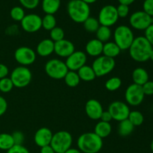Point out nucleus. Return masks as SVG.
Masks as SVG:
<instances>
[{
  "mask_svg": "<svg viewBox=\"0 0 153 153\" xmlns=\"http://www.w3.org/2000/svg\"><path fill=\"white\" fill-rule=\"evenodd\" d=\"M153 47L144 36H139L134 38L128 49L129 55L134 61L139 63L146 62L149 60V56Z\"/></svg>",
  "mask_w": 153,
  "mask_h": 153,
  "instance_id": "f257e3e1",
  "label": "nucleus"
},
{
  "mask_svg": "<svg viewBox=\"0 0 153 153\" xmlns=\"http://www.w3.org/2000/svg\"><path fill=\"white\" fill-rule=\"evenodd\" d=\"M78 149L83 153H98L103 146V140L94 132L81 134L77 140Z\"/></svg>",
  "mask_w": 153,
  "mask_h": 153,
  "instance_id": "f03ea898",
  "label": "nucleus"
},
{
  "mask_svg": "<svg viewBox=\"0 0 153 153\" xmlns=\"http://www.w3.org/2000/svg\"><path fill=\"white\" fill-rule=\"evenodd\" d=\"M67 13L73 22L83 23L90 16L91 8L82 0H70L67 4Z\"/></svg>",
  "mask_w": 153,
  "mask_h": 153,
  "instance_id": "7ed1b4c3",
  "label": "nucleus"
},
{
  "mask_svg": "<svg viewBox=\"0 0 153 153\" xmlns=\"http://www.w3.org/2000/svg\"><path fill=\"white\" fill-rule=\"evenodd\" d=\"M114 40L121 51L127 50L134 40V33L130 27L124 25H119L114 31Z\"/></svg>",
  "mask_w": 153,
  "mask_h": 153,
  "instance_id": "20e7f679",
  "label": "nucleus"
},
{
  "mask_svg": "<svg viewBox=\"0 0 153 153\" xmlns=\"http://www.w3.org/2000/svg\"><path fill=\"white\" fill-rule=\"evenodd\" d=\"M73 144V137L67 131H59L53 134L50 146L55 153H64Z\"/></svg>",
  "mask_w": 153,
  "mask_h": 153,
  "instance_id": "39448f33",
  "label": "nucleus"
},
{
  "mask_svg": "<svg viewBox=\"0 0 153 153\" xmlns=\"http://www.w3.org/2000/svg\"><path fill=\"white\" fill-rule=\"evenodd\" d=\"M68 71L65 62L57 58L49 60L45 64V72L51 79L56 80L63 79Z\"/></svg>",
  "mask_w": 153,
  "mask_h": 153,
  "instance_id": "423d86ee",
  "label": "nucleus"
},
{
  "mask_svg": "<svg viewBox=\"0 0 153 153\" xmlns=\"http://www.w3.org/2000/svg\"><path fill=\"white\" fill-rule=\"evenodd\" d=\"M116 62L114 58H111L105 55L97 57L93 62L92 68L97 77H102L113 71Z\"/></svg>",
  "mask_w": 153,
  "mask_h": 153,
  "instance_id": "0eeeda50",
  "label": "nucleus"
},
{
  "mask_svg": "<svg viewBox=\"0 0 153 153\" xmlns=\"http://www.w3.org/2000/svg\"><path fill=\"white\" fill-rule=\"evenodd\" d=\"M10 79L13 82V86L17 88H22L31 83L32 73L27 67L19 66L13 69L10 73Z\"/></svg>",
  "mask_w": 153,
  "mask_h": 153,
  "instance_id": "6e6552de",
  "label": "nucleus"
},
{
  "mask_svg": "<svg viewBox=\"0 0 153 153\" xmlns=\"http://www.w3.org/2000/svg\"><path fill=\"white\" fill-rule=\"evenodd\" d=\"M119 19L117 7L112 4H107L103 6L100 10L98 16V21L100 25L107 26L110 28L117 23Z\"/></svg>",
  "mask_w": 153,
  "mask_h": 153,
  "instance_id": "1a4fd4ad",
  "label": "nucleus"
},
{
  "mask_svg": "<svg viewBox=\"0 0 153 153\" xmlns=\"http://www.w3.org/2000/svg\"><path fill=\"white\" fill-rule=\"evenodd\" d=\"M129 23L131 28L134 29L145 31L153 23V19L143 10H137L130 16Z\"/></svg>",
  "mask_w": 153,
  "mask_h": 153,
  "instance_id": "9d476101",
  "label": "nucleus"
},
{
  "mask_svg": "<svg viewBox=\"0 0 153 153\" xmlns=\"http://www.w3.org/2000/svg\"><path fill=\"white\" fill-rule=\"evenodd\" d=\"M145 95L142 87L131 84L126 88L125 92V99L128 105L131 106H137L143 102Z\"/></svg>",
  "mask_w": 153,
  "mask_h": 153,
  "instance_id": "9b49d317",
  "label": "nucleus"
},
{
  "mask_svg": "<svg viewBox=\"0 0 153 153\" xmlns=\"http://www.w3.org/2000/svg\"><path fill=\"white\" fill-rule=\"evenodd\" d=\"M108 111L111 115L112 120L118 122L128 119V114L131 111L128 105L122 101H114L111 102Z\"/></svg>",
  "mask_w": 153,
  "mask_h": 153,
  "instance_id": "f8f14e48",
  "label": "nucleus"
},
{
  "mask_svg": "<svg viewBox=\"0 0 153 153\" xmlns=\"http://www.w3.org/2000/svg\"><path fill=\"white\" fill-rule=\"evenodd\" d=\"M37 54L31 48L28 46H21L16 49L14 52V58L21 66L27 67L35 61Z\"/></svg>",
  "mask_w": 153,
  "mask_h": 153,
  "instance_id": "ddd939ff",
  "label": "nucleus"
},
{
  "mask_svg": "<svg viewBox=\"0 0 153 153\" xmlns=\"http://www.w3.org/2000/svg\"><path fill=\"white\" fill-rule=\"evenodd\" d=\"M20 22L22 29L28 33L37 32L42 28V18L35 13L25 15Z\"/></svg>",
  "mask_w": 153,
  "mask_h": 153,
  "instance_id": "4468645a",
  "label": "nucleus"
},
{
  "mask_svg": "<svg viewBox=\"0 0 153 153\" xmlns=\"http://www.w3.org/2000/svg\"><path fill=\"white\" fill-rule=\"evenodd\" d=\"M87 62V55L82 51H75L67 58L65 64L70 71H78L81 67L85 66Z\"/></svg>",
  "mask_w": 153,
  "mask_h": 153,
  "instance_id": "2eb2a0df",
  "label": "nucleus"
},
{
  "mask_svg": "<svg viewBox=\"0 0 153 153\" xmlns=\"http://www.w3.org/2000/svg\"><path fill=\"white\" fill-rule=\"evenodd\" d=\"M75 46L71 41L66 39L55 42L54 52L61 58H68L75 52Z\"/></svg>",
  "mask_w": 153,
  "mask_h": 153,
  "instance_id": "dca6fc26",
  "label": "nucleus"
},
{
  "mask_svg": "<svg viewBox=\"0 0 153 153\" xmlns=\"http://www.w3.org/2000/svg\"><path fill=\"white\" fill-rule=\"evenodd\" d=\"M103 112V108L101 103L97 100H89L85 104V113L90 119L98 120L100 119Z\"/></svg>",
  "mask_w": 153,
  "mask_h": 153,
  "instance_id": "f3484780",
  "label": "nucleus"
},
{
  "mask_svg": "<svg viewBox=\"0 0 153 153\" xmlns=\"http://www.w3.org/2000/svg\"><path fill=\"white\" fill-rule=\"evenodd\" d=\"M52 136H53L52 131L49 128L46 127H42L39 128L34 134V143L40 148L50 145Z\"/></svg>",
  "mask_w": 153,
  "mask_h": 153,
  "instance_id": "a211bd4d",
  "label": "nucleus"
},
{
  "mask_svg": "<svg viewBox=\"0 0 153 153\" xmlns=\"http://www.w3.org/2000/svg\"><path fill=\"white\" fill-rule=\"evenodd\" d=\"M103 45L104 43L97 40V38L89 40L85 46L86 55L91 57H97V58L100 56L102 54Z\"/></svg>",
  "mask_w": 153,
  "mask_h": 153,
  "instance_id": "6ab92c4d",
  "label": "nucleus"
},
{
  "mask_svg": "<svg viewBox=\"0 0 153 153\" xmlns=\"http://www.w3.org/2000/svg\"><path fill=\"white\" fill-rule=\"evenodd\" d=\"M55 43L51 39H44L37 44L36 54L41 57H48L54 52Z\"/></svg>",
  "mask_w": 153,
  "mask_h": 153,
  "instance_id": "aec40b11",
  "label": "nucleus"
},
{
  "mask_svg": "<svg viewBox=\"0 0 153 153\" xmlns=\"http://www.w3.org/2000/svg\"><path fill=\"white\" fill-rule=\"evenodd\" d=\"M132 80L134 84L142 86L149 81V74L144 68L137 67L132 72Z\"/></svg>",
  "mask_w": 153,
  "mask_h": 153,
  "instance_id": "412c9836",
  "label": "nucleus"
},
{
  "mask_svg": "<svg viewBox=\"0 0 153 153\" xmlns=\"http://www.w3.org/2000/svg\"><path fill=\"white\" fill-rule=\"evenodd\" d=\"M111 131L112 127L111 125L110 124V123L100 121V122L97 123V125L95 126L94 132L95 133L97 136H99V137H101L102 139H103L108 137V136L110 135L111 133Z\"/></svg>",
  "mask_w": 153,
  "mask_h": 153,
  "instance_id": "4be33fe9",
  "label": "nucleus"
},
{
  "mask_svg": "<svg viewBox=\"0 0 153 153\" xmlns=\"http://www.w3.org/2000/svg\"><path fill=\"white\" fill-rule=\"evenodd\" d=\"M41 7L46 14L54 15L61 7V0H43Z\"/></svg>",
  "mask_w": 153,
  "mask_h": 153,
  "instance_id": "5701e85b",
  "label": "nucleus"
},
{
  "mask_svg": "<svg viewBox=\"0 0 153 153\" xmlns=\"http://www.w3.org/2000/svg\"><path fill=\"white\" fill-rule=\"evenodd\" d=\"M120 49L114 42H107L103 45V55L111 58H114L120 54Z\"/></svg>",
  "mask_w": 153,
  "mask_h": 153,
  "instance_id": "b1692460",
  "label": "nucleus"
},
{
  "mask_svg": "<svg viewBox=\"0 0 153 153\" xmlns=\"http://www.w3.org/2000/svg\"><path fill=\"white\" fill-rule=\"evenodd\" d=\"M77 73L81 80L84 82H91L97 78L92 67H90L86 64L81 67L77 71Z\"/></svg>",
  "mask_w": 153,
  "mask_h": 153,
  "instance_id": "393cba45",
  "label": "nucleus"
},
{
  "mask_svg": "<svg viewBox=\"0 0 153 153\" xmlns=\"http://www.w3.org/2000/svg\"><path fill=\"white\" fill-rule=\"evenodd\" d=\"M117 127V133L120 137H126L131 134L134 131V126L128 119L119 122Z\"/></svg>",
  "mask_w": 153,
  "mask_h": 153,
  "instance_id": "a878e982",
  "label": "nucleus"
},
{
  "mask_svg": "<svg viewBox=\"0 0 153 153\" xmlns=\"http://www.w3.org/2000/svg\"><path fill=\"white\" fill-rule=\"evenodd\" d=\"M15 145L11 134L7 133L0 134V149L7 151Z\"/></svg>",
  "mask_w": 153,
  "mask_h": 153,
  "instance_id": "bb28decb",
  "label": "nucleus"
},
{
  "mask_svg": "<svg viewBox=\"0 0 153 153\" xmlns=\"http://www.w3.org/2000/svg\"><path fill=\"white\" fill-rule=\"evenodd\" d=\"M97 34V39L101 41L102 43H107L109 41L112 35L111 30L109 27L100 25V28L96 32Z\"/></svg>",
  "mask_w": 153,
  "mask_h": 153,
  "instance_id": "cd10ccee",
  "label": "nucleus"
},
{
  "mask_svg": "<svg viewBox=\"0 0 153 153\" xmlns=\"http://www.w3.org/2000/svg\"><path fill=\"white\" fill-rule=\"evenodd\" d=\"M64 79L66 85L70 88H75V87L78 86L81 81L77 72L70 71V70L67 72Z\"/></svg>",
  "mask_w": 153,
  "mask_h": 153,
  "instance_id": "c85d7f7f",
  "label": "nucleus"
},
{
  "mask_svg": "<svg viewBox=\"0 0 153 153\" xmlns=\"http://www.w3.org/2000/svg\"><path fill=\"white\" fill-rule=\"evenodd\" d=\"M83 25L85 31L90 33H94L97 32L98 28H100V22H99L98 19L92 17V16H89V17L83 22Z\"/></svg>",
  "mask_w": 153,
  "mask_h": 153,
  "instance_id": "c756f323",
  "label": "nucleus"
},
{
  "mask_svg": "<svg viewBox=\"0 0 153 153\" xmlns=\"http://www.w3.org/2000/svg\"><path fill=\"white\" fill-rule=\"evenodd\" d=\"M128 120L132 123L134 127L140 126L144 121V117H143V114L139 111H131L128 114Z\"/></svg>",
  "mask_w": 153,
  "mask_h": 153,
  "instance_id": "7c9ffc66",
  "label": "nucleus"
},
{
  "mask_svg": "<svg viewBox=\"0 0 153 153\" xmlns=\"http://www.w3.org/2000/svg\"><path fill=\"white\" fill-rule=\"evenodd\" d=\"M56 19L52 14H46L42 18V28L46 31H50L53 29L55 27H56Z\"/></svg>",
  "mask_w": 153,
  "mask_h": 153,
  "instance_id": "2f4dec72",
  "label": "nucleus"
},
{
  "mask_svg": "<svg viewBox=\"0 0 153 153\" xmlns=\"http://www.w3.org/2000/svg\"><path fill=\"white\" fill-rule=\"evenodd\" d=\"M121 85H122V81L119 77H116V76L108 79L105 84L106 89L109 91H112V92L119 90Z\"/></svg>",
  "mask_w": 153,
  "mask_h": 153,
  "instance_id": "473e14b6",
  "label": "nucleus"
},
{
  "mask_svg": "<svg viewBox=\"0 0 153 153\" xmlns=\"http://www.w3.org/2000/svg\"><path fill=\"white\" fill-rule=\"evenodd\" d=\"M10 15L11 19L14 21L21 22L24 16H25V13L23 7H20V6H15V7H12L10 10Z\"/></svg>",
  "mask_w": 153,
  "mask_h": 153,
  "instance_id": "72a5a7b5",
  "label": "nucleus"
},
{
  "mask_svg": "<svg viewBox=\"0 0 153 153\" xmlns=\"http://www.w3.org/2000/svg\"><path fill=\"white\" fill-rule=\"evenodd\" d=\"M50 39L55 42L64 39V31L61 27H55L50 31Z\"/></svg>",
  "mask_w": 153,
  "mask_h": 153,
  "instance_id": "f704fd0d",
  "label": "nucleus"
},
{
  "mask_svg": "<svg viewBox=\"0 0 153 153\" xmlns=\"http://www.w3.org/2000/svg\"><path fill=\"white\" fill-rule=\"evenodd\" d=\"M13 85L10 78L5 77L0 79V93H9L13 88Z\"/></svg>",
  "mask_w": 153,
  "mask_h": 153,
  "instance_id": "c9c22d12",
  "label": "nucleus"
},
{
  "mask_svg": "<svg viewBox=\"0 0 153 153\" xmlns=\"http://www.w3.org/2000/svg\"><path fill=\"white\" fill-rule=\"evenodd\" d=\"M19 1L22 7L29 10L36 8L40 3V0H19Z\"/></svg>",
  "mask_w": 153,
  "mask_h": 153,
  "instance_id": "e433bc0d",
  "label": "nucleus"
},
{
  "mask_svg": "<svg viewBox=\"0 0 153 153\" xmlns=\"http://www.w3.org/2000/svg\"><path fill=\"white\" fill-rule=\"evenodd\" d=\"M117 7V11L119 18H126L129 13V6L120 4Z\"/></svg>",
  "mask_w": 153,
  "mask_h": 153,
  "instance_id": "4c0bfd02",
  "label": "nucleus"
},
{
  "mask_svg": "<svg viewBox=\"0 0 153 153\" xmlns=\"http://www.w3.org/2000/svg\"><path fill=\"white\" fill-rule=\"evenodd\" d=\"M143 11L153 17V0H144L143 3Z\"/></svg>",
  "mask_w": 153,
  "mask_h": 153,
  "instance_id": "58836bf2",
  "label": "nucleus"
},
{
  "mask_svg": "<svg viewBox=\"0 0 153 153\" xmlns=\"http://www.w3.org/2000/svg\"><path fill=\"white\" fill-rule=\"evenodd\" d=\"M143 94L145 96H152L153 95V81H148L147 82L142 85Z\"/></svg>",
  "mask_w": 153,
  "mask_h": 153,
  "instance_id": "ea45409f",
  "label": "nucleus"
},
{
  "mask_svg": "<svg viewBox=\"0 0 153 153\" xmlns=\"http://www.w3.org/2000/svg\"><path fill=\"white\" fill-rule=\"evenodd\" d=\"M11 135L13 137L15 145H22V143L24 142V139H25L23 133L19 131H16L13 132Z\"/></svg>",
  "mask_w": 153,
  "mask_h": 153,
  "instance_id": "a19ab883",
  "label": "nucleus"
},
{
  "mask_svg": "<svg viewBox=\"0 0 153 153\" xmlns=\"http://www.w3.org/2000/svg\"><path fill=\"white\" fill-rule=\"evenodd\" d=\"M7 153H30L28 149L22 145H14L7 151Z\"/></svg>",
  "mask_w": 153,
  "mask_h": 153,
  "instance_id": "79ce46f5",
  "label": "nucleus"
},
{
  "mask_svg": "<svg viewBox=\"0 0 153 153\" xmlns=\"http://www.w3.org/2000/svg\"><path fill=\"white\" fill-rule=\"evenodd\" d=\"M144 37L153 47V23L144 31Z\"/></svg>",
  "mask_w": 153,
  "mask_h": 153,
  "instance_id": "37998d69",
  "label": "nucleus"
},
{
  "mask_svg": "<svg viewBox=\"0 0 153 153\" xmlns=\"http://www.w3.org/2000/svg\"><path fill=\"white\" fill-rule=\"evenodd\" d=\"M7 109V102L4 97L0 96V117L4 114Z\"/></svg>",
  "mask_w": 153,
  "mask_h": 153,
  "instance_id": "c03bdc74",
  "label": "nucleus"
},
{
  "mask_svg": "<svg viewBox=\"0 0 153 153\" xmlns=\"http://www.w3.org/2000/svg\"><path fill=\"white\" fill-rule=\"evenodd\" d=\"M9 73V70L7 66L0 63V79L7 77Z\"/></svg>",
  "mask_w": 153,
  "mask_h": 153,
  "instance_id": "a18cd8bd",
  "label": "nucleus"
},
{
  "mask_svg": "<svg viewBox=\"0 0 153 153\" xmlns=\"http://www.w3.org/2000/svg\"><path fill=\"white\" fill-rule=\"evenodd\" d=\"M100 120H101V121H103V122L110 123V121L112 120V117L108 111H103Z\"/></svg>",
  "mask_w": 153,
  "mask_h": 153,
  "instance_id": "49530a36",
  "label": "nucleus"
},
{
  "mask_svg": "<svg viewBox=\"0 0 153 153\" xmlns=\"http://www.w3.org/2000/svg\"><path fill=\"white\" fill-rule=\"evenodd\" d=\"M40 153H55L50 145L43 146L40 148Z\"/></svg>",
  "mask_w": 153,
  "mask_h": 153,
  "instance_id": "de8ad7c7",
  "label": "nucleus"
},
{
  "mask_svg": "<svg viewBox=\"0 0 153 153\" xmlns=\"http://www.w3.org/2000/svg\"><path fill=\"white\" fill-rule=\"evenodd\" d=\"M135 1L136 0H118L120 4H125V5H128V6H129L130 4H133Z\"/></svg>",
  "mask_w": 153,
  "mask_h": 153,
  "instance_id": "09e8293b",
  "label": "nucleus"
},
{
  "mask_svg": "<svg viewBox=\"0 0 153 153\" xmlns=\"http://www.w3.org/2000/svg\"><path fill=\"white\" fill-rule=\"evenodd\" d=\"M64 153H82L79 150V149H76V148H70L68 150L66 151Z\"/></svg>",
  "mask_w": 153,
  "mask_h": 153,
  "instance_id": "8fccbe9b",
  "label": "nucleus"
},
{
  "mask_svg": "<svg viewBox=\"0 0 153 153\" xmlns=\"http://www.w3.org/2000/svg\"><path fill=\"white\" fill-rule=\"evenodd\" d=\"M82 1H83L84 2L87 3L88 4H94V3H95L97 0H82Z\"/></svg>",
  "mask_w": 153,
  "mask_h": 153,
  "instance_id": "3c124183",
  "label": "nucleus"
},
{
  "mask_svg": "<svg viewBox=\"0 0 153 153\" xmlns=\"http://www.w3.org/2000/svg\"><path fill=\"white\" fill-rule=\"evenodd\" d=\"M149 60H151V61H153V49L152 50V52H151L150 56H149Z\"/></svg>",
  "mask_w": 153,
  "mask_h": 153,
  "instance_id": "603ef678",
  "label": "nucleus"
},
{
  "mask_svg": "<svg viewBox=\"0 0 153 153\" xmlns=\"http://www.w3.org/2000/svg\"><path fill=\"white\" fill-rule=\"evenodd\" d=\"M150 149L151 150H152V152H153V139L152 141H151V143H150Z\"/></svg>",
  "mask_w": 153,
  "mask_h": 153,
  "instance_id": "864d4df0",
  "label": "nucleus"
}]
</instances>
